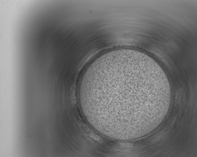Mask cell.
Wrapping results in <instances>:
<instances>
[{"label": "cell", "instance_id": "obj_1", "mask_svg": "<svg viewBox=\"0 0 197 157\" xmlns=\"http://www.w3.org/2000/svg\"><path fill=\"white\" fill-rule=\"evenodd\" d=\"M112 65L97 80L94 101L103 124L118 127L129 123L131 116L147 112L152 93L149 79L142 67L122 63Z\"/></svg>", "mask_w": 197, "mask_h": 157}]
</instances>
